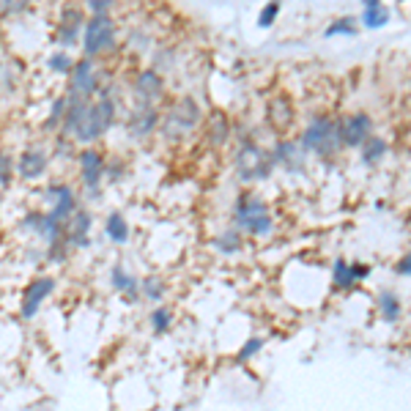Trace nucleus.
Masks as SVG:
<instances>
[{
    "label": "nucleus",
    "instance_id": "26",
    "mask_svg": "<svg viewBox=\"0 0 411 411\" xmlns=\"http://www.w3.org/2000/svg\"><path fill=\"white\" fill-rule=\"evenodd\" d=\"M274 162H285L288 167H291V162H299V156H296V146H291V143L277 146V151H274Z\"/></svg>",
    "mask_w": 411,
    "mask_h": 411
},
{
    "label": "nucleus",
    "instance_id": "10",
    "mask_svg": "<svg viewBox=\"0 0 411 411\" xmlns=\"http://www.w3.org/2000/svg\"><path fill=\"white\" fill-rule=\"evenodd\" d=\"M88 228H91V214L77 211L72 217V222L63 228V239L69 247H88Z\"/></svg>",
    "mask_w": 411,
    "mask_h": 411
},
{
    "label": "nucleus",
    "instance_id": "1",
    "mask_svg": "<svg viewBox=\"0 0 411 411\" xmlns=\"http://www.w3.org/2000/svg\"><path fill=\"white\" fill-rule=\"evenodd\" d=\"M113 115H115V107H113V102L104 96L102 102L85 104L77 127L72 129V132H75V137H77L80 143H91V140L102 137L104 132H107V127L113 124Z\"/></svg>",
    "mask_w": 411,
    "mask_h": 411
},
{
    "label": "nucleus",
    "instance_id": "23",
    "mask_svg": "<svg viewBox=\"0 0 411 411\" xmlns=\"http://www.w3.org/2000/svg\"><path fill=\"white\" fill-rule=\"evenodd\" d=\"M217 247H220V253H236V250L241 247V239H239V233L236 231H228L225 236L217 239Z\"/></svg>",
    "mask_w": 411,
    "mask_h": 411
},
{
    "label": "nucleus",
    "instance_id": "16",
    "mask_svg": "<svg viewBox=\"0 0 411 411\" xmlns=\"http://www.w3.org/2000/svg\"><path fill=\"white\" fill-rule=\"evenodd\" d=\"M137 91H140L146 99L159 96V91H162V80H159V75H154V72H143V75L137 77Z\"/></svg>",
    "mask_w": 411,
    "mask_h": 411
},
{
    "label": "nucleus",
    "instance_id": "31",
    "mask_svg": "<svg viewBox=\"0 0 411 411\" xmlns=\"http://www.w3.org/2000/svg\"><path fill=\"white\" fill-rule=\"evenodd\" d=\"M50 69H52V72H66V69H72V61H69V55H63V52L52 55V58H50Z\"/></svg>",
    "mask_w": 411,
    "mask_h": 411
},
{
    "label": "nucleus",
    "instance_id": "13",
    "mask_svg": "<svg viewBox=\"0 0 411 411\" xmlns=\"http://www.w3.org/2000/svg\"><path fill=\"white\" fill-rule=\"evenodd\" d=\"M379 310H381V315H384V321L389 324H395L398 318H400V299L392 293V291H384V293H379Z\"/></svg>",
    "mask_w": 411,
    "mask_h": 411
},
{
    "label": "nucleus",
    "instance_id": "6",
    "mask_svg": "<svg viewBox=\"0 0 411 411\" xmlns=\"http://www.w3.org/2000/svg\"><path fill=\"white\" fill-rule=\"evenodd\" d=\"M198 118H201V113H198V107L192 99H184V102L173 110V115L167 118V124H165V132L167 134H181V132H186V129H192L198 124Z\"/></svg>",
    "mask_w": 411,
    "mask_h": 411
},
{
    "label": "nucleus",
    "instance_id": "14",
    "mask_svg": "<svg viewBox=\"0 0 411 411\" xmlns=\"http://www.w3.org/2000/svg\"><path fill=\"white\" fill-rule=\"evenodd\" d=\"M107 236L115 244H127L129 241V225L121 214H110V220H107Z\"/></svg>",
    "mask_w": 411,
    "mask_h": 411
},
{
    "label": "nucleus",
    "instance_id": "38",
    "mask_svg": "<svg viewBox=\"0 0 411 411\" xmlns=\"http://www.w3.org/2000/svg\"><path fill=\"white\" fill-rule=\"evenodd\" d=\"M365 3V8H376V6H381V0H362Z\"/></svg>",
    "mask_w": 411,
    "mask_h": 411
},
{
    "label": "nucleus",
    "instance_id": "4",
    "mask_svg": "<svg viewBox=\"0 0 411 411\" xmlns=\"http://www.w3.org/2000/svg\"><path fill=\"white\" fill-rule=\"evenodd\" d=\"M370 134V118L367 115H348L337 124V137L343 146H362Z\"/></svg>",
    "mask_w": 411,
    "mask_h": 411
},
{
    "label": "nucleus",
    "instance_id": "30",
    "mask_svg": "<svg viewBox=\"0 0 411 411\" xmlns=\"http://www.w3.org/2000/svg\"><path fill=\"white\" fill-rule=\"evenodd\" d=\"M27 8V0H0V14H20Z\"/></svg>",
    "mask_w": 411,
    "mask_h": 411
},
{
    "label": "nucleus",
    "instance_id": "17",
    "mask_svg": "<svg viewBox=\"0 0 411 411\" xmlns=\"http://www.w3.org/2000/svg\"><path fill=\"white\" fill-rule=\"evenodd\" d=\"M239 225L247 233H253V236H269L272 233V217L269 214H258V217H250V220H241Z\"/></svg>",
    "mask_w": 411,
    "mask_h": 411
},
{
    "label": "nucleus",
    "instance_id": "32",
    "mask_svg": "<svg viewBox=\"0 0 411 411\" xmlns=\"http://www.w3.org/2000/svg\"><path fill=\"white\" fill-rule=\"evenodd\" d=\"M225 137H228V124H225L222 118H217V121H214V129H211V140H214V143H222Z\"/></svg>",
    "mask_w": 411,
    "mask_h": 411
},
{
    "label": "nucleus",
    "instance_id": "2",
    "mask_svg": "<svg viewBox=\"0 0 411 411\" xmlns=\"http://www.w3.org/2000/svg\"><path fill=\"white\" fill-rule=\"evenodd\" d=\"M337 143H340V137H337V124L329 121V118L312 121L308 127V132H305V137H302V146L318 156H329L334 148H337Z\"/></svg>",
    "mask_w": 411,
    "mask_h": 411
},
{
    "label": "nucleus",
    "instance_id": "22",
    "mask_svg": "<svg viewBox=\"0 0 411 411\" xmlns=\"http://www.w3.org/2000/svg\"><path fill=\"white\" fill-rule=\"evenodd\" d=\"M154 127H156V113H140L132 121V132L134 134H146V132H151Z\"/></svg>",
    "mask_w": 411,
    "mask_h": 411
},
{
    "label": "nucleus",
    "instance_id": "28",
    "mask_svg": "<svg viewBox=\"0 0 411 411\" xmlns=\"http://www.w3.org/2000/svg\"><path fill=\"white\" fill-rule=\"evenodd\" d=\"M151 324H154L156 332H167V329H170V310L159 308L154 315H151Z\"/></svg>",
    "mask_w": 411,
    "mask_h": 411
},
{
    "label": "nucleus",
    "instance_id": "24",
    "mask_svg": "<svg viewBox=\"0 0 411 411\" xmlns=\"http://www.w3.org/2000/svg\"><path fill=\"white\" fill-rule=\"evenodd\" d=\"M260 348H263V340H260V337H253V340H247V343L241 346V351H239V357H236V360H239V362L253 360Z\"/></svg>",
    "mask_w": 411,
    "mask_h": 411
},
{
    "label": "nucleus",
    "instance_id": "8",
    "mask_svg": "<svg viewBox=\"0 0 411 411\" xmlns=\"http://www.w3.org/2000/svg\"><path fill=\"white\" fill-rule=\"evenodd\" d=\"M96 85H99V77H96L94 63L91 61H80L75 66V72H72V91L85 99V96H91L96 91Z\"/></svg>",
    "mask_w": 411,
    "mask_h": 411
},
{
    "label": "nucleus",
    "instance_id": "12",
    "mask_svg": "<svg viewBox=\"0 0 411 411\" xmlns=\"http://www.w3.org/2000/svg\"><path fill=\"white\" fill-rule=\"evenodd\" d=\"M44 170H47V154H42V151H27L20 159V173L25 179H39Z\"/></svg>",
    "mask_w": 411,
    "mask_h": 411
},
{
    "label": "nucleus",
    "instance_id": "7",
    "mask_svg": "<svg viewBox=\"0 0 411 411\" xmlns=\"http://www.w3.org/2000/svg\"><path fill=\"white\" fill-rule=\"evenodd\" d=\"M269 162L263 159V154L258 151L255 146H247L241 156H239V170H241V179H263L266 173H269Z\"/></svg>",
    "mask_w": 411,
    "mask_h": 411
},
{
    "label": "nucleus",
    "instance_id": "29",
    "mask_svg": "<svg viewBox=\"0 0 411 411\" xmlns=\"http://www.w3.org/2000/svg\"><path fill=\"white\" fill-rule=\"evenodd\" d=\"M277 8H280V3L277 0H272L266 8H263V14H260V20H258V25L260 27H269L274 23V17H277Z\"/></svg>",
    "mask_w": 411,
    "mask_h": 411
},
{
    "label": "nucleus",
    "instance_id": "21",
    "mask_svg": "<svg viewBox=\"0 0 411 411\" xmlns=\"http://www.w3.org/2000/svg\"><path fill=\"white\" fill-rule=\"evenodd\" d=\"M362 23H365L367 27H384L386 23H389V14H386L381 6H376V8H365Z\"/></svg>",
    "mask_w": 411,
    "mask_h": 411
},
{
    "label": "nucleus",
    "instance_id": "34",
    "mask_svg": "<svg viewBox=\"0 0 411 411\" xmlns=\"http://www.w3.org/2000/svg\"><path fill=\"white\" fill-rule=\"evenodd\" d=\"M348 266H351V277H354V280H365V277L370 274V269H367L365 263H348Z\"/></svg>",
    "mask_w": 411,
    "mask_h": 411
},
{
    "label": "nucleus",
    "instance_id": "18",
    "mask_svg": "<svg viewBox=\"0 0 411 411\" xmlns=\"http://www.w3.org/2000/svg\"><path fill=\"white\" fill-rule=\"evenodd\" d=\"M384 154H386V143H384V140H379V137H367V140L362 143V162L373 165V162H379V159H381Z\"/></svg>",
    "mask_w": 411,
    "mask_h": 411
},
{
    "label": "nucleus",
    "instance_id": "33",
    "mask_svg": "<svg viewBox=\"0 0 411 411\" xmlns=\"http://www.w3.org/2000/svg\"><path fill=\"white\" fill-rule=\"evenodd\" d=\"M88 6H91L94 17H96V14H107L113 8V0H88Z\"/></svg>",
    "mask_w": 411,
    "mask_h": 411
},
{
    "label": "nucleus",
    "instance_id": "19",
    "mask_svg": "<svg viewBox=\"0 0 411 411\" xmlns=\"http://www.w3.org/2000/svg\"><path fill=\"white\" fill-rule=\"evenodd\" d=\"M113 285H115V291H124V293H129V299H134L137 296V280L134 277H129L127 272L121 269V266H115L113 269Z\"/></svg>",
    "mask_w": 411,
    "mask_h": 411
},
{
    "label": "nucleus",
    "instance_id": "11",
    "mask_svg": "<svg viewBox=\"0 0 411 411\" xmlns=\"http://www.w3.org/2000/svg\"><path fill=\"white\" fill-rule=\"evenodd\" d=\"M80 165H82V179H85V186H96L99 184V176H102V156L96 151H82L80 154Z\"/></svg>",
    "mask_w": 411,
    "mask_h": 411
},
{
    "label": "nucleus",
    "instance_id": "9",
    "mask_svg": "<svg viewBox=\"0 0 411 411\" xmlns=\"http://www.w3.org/2000/svg\"><path fill=\"white\" fill-rule=\"evenodd\" d=\"M47 195L55 198V206H52V211L47 214L50 220H55V222H63L66 217H72V214H75L77 198H75V192H72L69 186H50V192H47Z\"/></svg>",
    "mask_w": 411,
    "mask_h": 411
},
{
    "label": "nucleus",
    "instance_id": "36",
    "mask_svg": "<svg viewBox=\"0 0 411 411\" xmlns=\"http://www.w3.org/2000/svg\"><path fill=\"white\" fill-rule=\"evenodd\" d=\"M395 272H398L400 277H409V272H411V258H409V255L400 258V260H398V266H395Z\"/></svg>",
    "mask_w": 411,
    "mask_h": 411
},
{
    "label": "nucleus",
    "instance_id": "25",
    "mask_svg": "<svg viewBox=\"0 0 411 411\" xmlns=\"http://www.w3.org/2000/svg\"><path fill=\"white\" fill-rule=\"evenodd\" d=\"M334 33H346V36H354V33H357V23H354L351 17H346V20H337V23H332V25H329L327 36H334Z\"/></svg>",
    "mask_w": 411,
    "mask_h": 411
},
{
    "label": "nucleus",
    "instance_id": "27",
    "mask_svg": "<svg viewBox=\"0 0 411 411\" xmlns=\"http://www.w3.org/2000/svg\"><path fill=\"white\" fill-rule=\"evenodd\" d=\"M143 293H146L148 299H154V302H159V299L165 296V285L159 283L156 277H148V280L143 283Z\"/></svg>",
    "mask_w": 411,
    "mask_h": 411
},
{
    "label": "nucleus",
    "instance_id": "3",
    "mask_svg": "<svg viewBox=\"0 0 411 411\" xmlns=\"http://www.w3.org/2000/svg\"><path fill=\"white\" fill-rule=\"evenodd\" d=\"M115 42V27L107 20V14H96L91 23H88V30H85V52L88 55H96V52L113 47Z\"/></svg>",
    "mask_w": 411,
    "mask_h": 411
},
{
    "label": "nucleus",
    "instance_id": "15",
    "mask_svg": "<svg viewBox=\"0 0 411 411\" xmlns=\"http://www.w3.org/2000/svg\"><path fill=\"white\" fill-rule=\"evenodd\" d=\"M80 23H82L80 11H66V14H63V27H61V42H63V44H75Z\"/></svg>",
    "mask_w": 411,
    "mask_h": 411
},
{
    "label": "nucleus",
    "instance_id": "5",
    "mask_svg": "<svg viewBox=\"0 0 411 411\" xmlns=\"http://www.w3.org/2000/svg\"><path fill=\"white\" fill-rule=\"evenodd\" d=\"M52 291H55V283H52L50 277H39V280H33V283L27 285L25 302H23V318H33L39 312V308H42V302L50 296Z\"/></svg>",
    "mask_w": 411,
    "mask_h": 411
},
{
    "label": "nucleus",
    "instance_id": "35",
    "mask_svg": "<svg viewBox=\"0 0 411 411\" xmlns=\"http://www.w3.org/2000/svg\"><path fill=\"white\" fill-rule=\"evenodd\" d=\"M63 107H66V99H58V102L52 104V115H50V127H55L58 121H61V113H63Z\"/></svg>",
    "mask_w": 411,
    "mask_h": 411
},
{
    "label": "nucleus",
    "instance_id": "20",
    "mask_svg": "<svg viewBox=\"0 0 411 411\" xmlns=\"http://www.w3.org/2000/svg\"><path fill=\"white\" fill-rule=\"evenodd\" d=\"M332 280H334V285H337V288H351V285L357 283V280L351 277V266H348L346 260H337V263H334Z\"/></svg>",
    "mask_w": 411,
    "mask_h": 411
},
{
    "label": "nucleus",
    "instance_id": "37",
    "mask_svg": "<svg viewBox=\"0 0 411 411\" xmlns=\"http://www.w3.org/2000/svg\"><path fill=\"white\" fill-rule=\"evenodd\" d=\"M0 181H8V159L0 156Z\"/></svg>",
    "mask_w": 411,
    "mask_h": 411
}]
</instances>
